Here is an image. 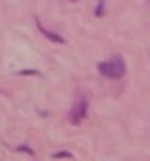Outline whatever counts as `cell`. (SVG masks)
<instances>
[{
  "mask_svg": "<svg viewBox=\"0 0 150 161\" xmlns=\"http://www.w3.org/2000/svg\"><path fill=\"white\" fill-rule=\"evenodd\" d=\"M99 73L104 75V77H110V80H119V77H124V73H126V62H124V58L121 55H113L110 60H106V62H99Z\"/></svg>",
  "mask_w": 150,
  "mask_h": 161,
  "instance_id": "6da1fadb",
  "label": "cell"
},
{
  "mask_svg": "<svg viewBox=\"0 0 150 161\" xmlns=\"http://www.w3.org/2000/svg\"><path fill=\"white\" fill-rule=\"evenodd\" d=\"M84 117H86V99H77L75 102V106L71 108V113H69V119H71V124H75V126H80L82 121H84Z\"/></svg>",
  "mask_w": 150,
  "mask_h": 161,
  "instance_id": "7a4b0ae2",
  "label": "cell"
},
{
  "mask_svg": "<svg viewBox=\"0 0 150 161\" xmlns=\"http://www.w3.org/2000/svg\"><path fill=\"white\" fill-rule=\"evenodd\" d=\"M40 31H42V33H44V38H49L51 42H58V44H60V42H64V38H62V36H58V33L49 31V29H47L44 25H40Z\"/></svg>",
  "mask_w": 150,
  "mask_h": 161,
  "instance_id": "3957f363",
  "label": "cell"
},
{
  "mask_svg": "<svg viewBox=\"0 0 150 161\" xmlns=\"http://www.w3.org/2000/svg\"><path fill=\"white\" fill-rule=\"evenodd\" d=\"M62 157H66V159H73V154H71V152H64V150H58V152H53V159H62Z\"/></svg>",
  "mask_w": 150,
  "mask_h": 161,
  "instance_id": "277c9868",
  "label": "cell"
},
{
  "mask_svg": "<svg viewBox=\"0 0 150 161\" xmlns=\"http://www.w3.org/2000/svg\"><path fill=\"white\" fill-rule=\"evenodd\" d=\"M71 3H75V0H71Z\"/></svg>",
  "mask_w": 150,
  "mask_h": 161,
  "instance_id": "5b68a950",
  "label": "cell"
}]
</instances>
